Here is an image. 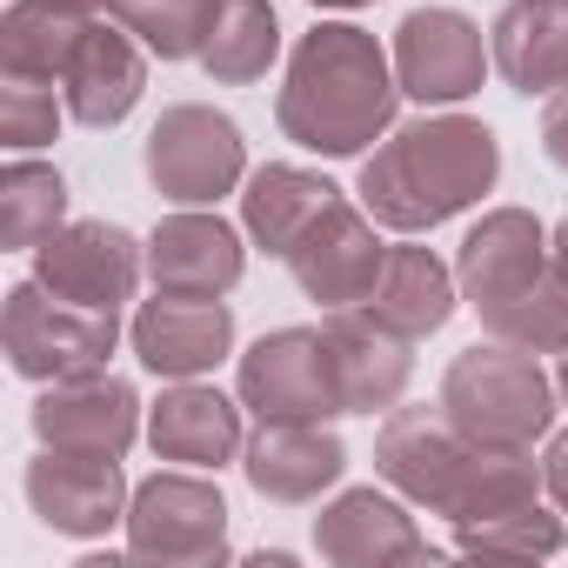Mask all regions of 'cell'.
Listing matches in <instances>:
<instances>
[{
	"label": "cell",
	"mask_w": 568,
	"mask_h": 568,
	"mask_svg": "<svg viewBox=\"0 0 568 568\" xmlns=\"http://www.w3.org/2000/svg\"><path fill=\"white\" fill-rule=\"evenodd\" d=\"M395 101H402V81L388 74L382 41L368 28L322 21L315 34H302L274 114L295 148L348 161L395 128Z\"/></svg>",
	"instance_id": "1"
},
{
	"label": "cell",
	"mask_w": 568,
	"mask_h": 568,
	"mask_svg": "<svg viewBox=\"0 0 568 568\" xmlns=\"http://www.w3.org/2000/svg\"><path fill=\"white\" fill-rule=\"evenodd\" d=\"M501 174V141L468 121V114H428L395 128L368 161H362V201L382 227L422 234L442 227L448 214L475 207Z\"/></svg>",
	"instance_id": "2"
},
{
	"label": "cell",
	"mask_w": 568,
	"mask_h": 568,
	"mask_svg": "<svg viewBox=\"0 0 568 568\" xmlns=\"http://www.w3.org/2000/svg\"><path fill=\"white\" fill-rule=\"evenodd\" d=\"M455 281L495 342H515L528 355L568 348V281L555 274L548 234L528 207L481 214L455 254Z\"/></svg>",
	"instance_id": "3"
},
{
	"label": "cell",
	"mask_w": 568,
	"mask_h": 568,
	"mask_svg": "<svg viewBox=\"0 0 568 568\" xmlns=\"http://www.w3.org/2000/svg\"><path fill=\"white\" fill-rule=\"evenodd\" d=\"M442 408L475 448H535L555 422V382L515 342L462 348L442 382Z\"/></svg>",
	"instance_id": "4"
},
{
	"label": "cell",
	"mask_w": 568,
	"mask_h": 568,
	"mask_svg": "<svg viewBox=\"0 0 568 568\" xmlns=\"http://www.w3.org/2000/svg\"><path fill=\"white\" fill-rule=\"evenodd\" d=\"M114 308H81L61 302L41 281H21L8 295V315H0V342H8L14 375L28 382H74V375H101L114 355Z\"/></svg>",
	"instance_id": "5"
},
{
	"label": "cell",
	"mask_w": 568,
	"mask_h": 568,
	"mask_svg": "<svg viewBox=\"0 0 568 568\" xmlns=\"http://www.w3.org/2000/svg\"><path fill=\"white\" fill-rule=\"evenodd\" d=\"M241 408L254 422H328L348 415L322 328H274L241 355Z\"/></svg>",
	"instance_id": "6"
},
{
	"label": "cell",
	"mask_w": 568,
	"mask_h": 568,
	"mask_svg": "<svg viewBox=\"0 0 568 568\" xmlns=\"http://www.w3.org/2000/svg\"><path fill=\"white\" fill-rule=\"evenodd\" d=\"M247 168V148H241V128L201 101H181L154 121L148 134V181L161 187V201H181V207H207L221 194H234Z\"/></svg>",
	"instance_id": "7"
},
{
	"label": "cell",
	"mask_w": 568,
	"mask_h": 568,
	"mask_svg": "<svg viewBox=\"0 0 568 568\" xmlns=\"http://www.w3.org/2000/svg\"><path fill=\"white\" fill-rule=\"evenodd\" d=\"M128 548L141 561H221L227 501L201 475H154L128 501Z\"/></svg>",
	"instance_id": "8"
},
{
	"label": "cell",
	"mask_w": 568,
	"mask_h": 568,
	"mask_svg": "<svg viewBox=\"0 0 568 568\" xmlns=\"http://www.w3.org/2000/svg\"><path fill=\"white\" fill-rule=\"evenodd\" d=\"M382 261H388V247L375 241V221H368L362 207H348L342 194H335V201L315 214V227L288 247V267H295V281H302V295L322 302L328 315H335V308H362V302L375 295Z\"/></svg>",
	"instance_id": "9"
},
{
	"label": "cell",
	"mask_w": 568,
	"mask_h": 568,
	"mask_svg": "<svg viewBox=\"0 0 568 568\" xmlns=\"http://www.w3.org/2000/svg\"><path fill=\"white\" fill-rule=\"evenodd\" d=\"M488 48H481V28L455 8H415L402 28H395V81L402 94H415L422 108H448V101H468L488 74Z\"/></svg>",
	"instance_id": "10"
},
{
	"label": "cell",
	"mask_w": 568,
	"mask_h": 568,
	"mask_svg": "<svg viewBox=\"0 0 568 568\" xmlns=\"http://www.w3.org/2000/svg\"><path fill=\"white\" fill-rule=\"evenodd\" d=\"M34 281L81 308H121L141 281V247L114 221H68L34 247Z\"/></svg>",
	"instance_id": "11"
},
{
	"label": "cell",
	"mask_w": 568,
	"mask_h": 568,
	"mask_svg": "<svg viewBox=\"0 0 568 568\" xmlns=\"http://www.w3.org/2000/svg\"><path fill=\"white\" fill-rule=\"evenodd\" d=\"M34 435L41 448L61 455H108L121 462L141 435V402L121 375H74V382H48V395L34 402Z\"/></svg>",
	"instance_id": "12"
},
{
	"label": "cell",
	"mask_w": 568,
	"mask_h": 568,
	"mask_svg": "<svg viewBox=\"0 0 568 568\" xmlns=\"http://www.w3.org/2000/svg\"><path fill=\"white\" fill-rule=\"evenodd\" d=\"M475 442L448 422V408H395L375 435V468L422 508H448L462 468H468Z\"/></svg>",
	"instance_id": "13"
},
{
	"label": "cell",
	"mask_w": 568,
	"mask_h": 568,
	"mask_svg": "<svg viewBox=\"0 0 568 568\" xmlns=\"http://www.w3.org/2000/svg\"><path fill=\"white\" fill-rule=\"evenodd\" d=\"M28 501L54 535H108L114 521H128V481L121 462L108 455H61L48 448L41 462H28Z\"/></svg>",
	"instance_id": "14"
},
{
	"label": "cell",
	"mask_w": 568,
	"mask_h": 568,
	"mask_svg": "<svg viewBox=\"0 0 568 568\" xmlns=\"http://www.w3.org/2000/svg\"><path fill=\"white\" fill-rule=\"evenodd\" d=\"M227 348H234V315L221 308V295H168L161 288L134 315V355H141V368H154L168 382L207 375Z\"/></svg>",
	"instance_id": "15"
},
{
	"label": "cell",
	"mask_w": 568,
	"mask_h": 568,
	"mask_svg": "<svg viewBox=\"0 0 568 568\" xmlns=\"http://www.w3.org/2000/svg\"><path fill=\"white\" fill-rule=\"evenodd\" d=\"M328 335V355H335V375H342V402L348 415H375V408H395L408 375H415V355H408V335H395L388 322H375L368 308H335L322 322Z\"/></svg>",
	"instance_id": "16"
},
{
	"label": "cell",
	"mask_w": 568,
	"mask_h": 568,
	"mask_svg": "<svg viewBox=\"0 0 568 568\" xmlns=\"http://www.w3.org/2000/svg\"><path fill=\"white\" fill-rule=\"evenodd\" d=\"M315 548L342 568H395V561H428L422 528L375 488H348L315 515Z\"/></svg>",
	"instance_id": "17"
},
{
	"label": "cell",
	"mask_w": 568,
	"mask_h": 568,
	"mask_svg": "<svg viewBox=\"0 0 568 568\" xmlns=\"http://www.w3.org/2000/svg\"><path fill=\"white\" fill-rule=\"evenodd\" d=\"M241 267V234L221 214H168L148 241V274L168 295H227Z\"/></svg>",
	"instance_id": "18"
},
{
	"label": "cell",
	"mask_w": 568,
	"mask_h": 568,
	"mask_svg": "<svg viewBox=\"0 0 568 568\" xmlns=\"http://www.w3.org/2000/svg\"><path fill=\"white\" fill-rule=\"evenodd\" d=\"M342 468L348 448L322 422H261V435L247 442V481L267 501H315L342 481Z\"/></svg>",
	"instance_id": "19"
},
{
	"label": "cell",
	"mask_w": 568,
	"mask_h": 568,
	"mask_svg": "<svg viewBox=\"0 0 568 568\" xmlns=\"http://www.w3.org/2000/svg\"><path fill=\"white\" fill-rule=\"evenodd\" d=\"M488 54L515 94L568 88V0H508Z\"/></svg>",
	"instance_id": "20"
},
{
	"label": "cell",
	"mask_w": 568,
	"mask_h": 568,
	"mask_svg": "<svg viewBox=\"0 0 568 568\" xmlns=\"http://www.w3.org/2000/svg\"><path fill=\"white\" fill-rule=\"evenodd\" d=\"M61 88H68V114H74L81 128H114V121L134 114L141 88H148V68H141V54H134L128 34L88 21L74 61H68V74H61Z\"/></svg>",
	"instance_id": "21"
},
{
	"label": "cell",
	"mask_w": 568,
	"mask_h": 568,
	"mask_svg": "<svg viewBox=\"0 0 568 568\" xmlns=\"http://www.w3.org/2000/svg\"><path fill=\"white\" fill-rule=\"evenodd\" d=\"M148 442L161 462H187V468H221L241 448V408L221 388H168L148 415Z\"/></svg>",
	"instance_id": "22"
},
{
	"label": "cell",
	"mask_w": 568,
	"mask_h": 568,
	"mask_svg": "<svg viewBox=\"0 0 568 568\" xmlns=\"http://www.w3.org/2000/svg\"><path fill=\"white\" fill-rule=\"evenodd\" d=\"M362 308L375 322H388L395 335L422 342V335H435L455 315V274L435 261V247H388L382 281H375V295Z\"/></svg>",
	"instance_id": "23"
},
{
	"label": "cell",
	"mask_w": 568,
	"mask_h": 568,
	"mask_svg": "<svg viewBox=\"0 0 568 568\" xmlns=\"http://www.w3.org/2000/svg\"><path fill=\"white\" fill-rule=\"evenodd\" d=\"M335 201V187L308 168H288V161H267L261 174H247V194H241V221L254 234V247L281 254L288 261V247L315 227V214Z\"/></svg>",
	"instance_id": "24"
},
{
	"label": "cell",
	"mask_w": 568,
	"mask_h": 568,
	"mask_svg": "<svg viewBox=\"0 0 568 568\" xmlns=\"http://www.w3.org/2000/svg\"><path fill=\"white\" fill-rule=\"evenodd\" d=\"M88 34V14L68 0H14L8 21H0V68L8 81H61L74 48Z\"/></svg>",
	"instance_id": "25"
},
{
	"label": "cell",
	"mask_w": 568,
	"mask_h": 568,
	"mask_svg": "<svg viewBox=\"0 0 568 568\" xmlns=\"http://www.w3.org/2000/svg\"><path fill=\"white\" fill-rule=\"evenodd\" d=\"M281 54V21L267 0H214V28H207V48H201V68L221 81V88H247L274 68Z\"/></svg>",
	"instance_id": "26"
},
{
	"label": "cell",
	"mask_w": 568,
	"mask_h": 568,
	"mask_svg": "<svg viewBox=\"0 0 568 568\" xmlns=\"http://www.w3.org/2000/svg\"><path fill=\"white\" fill-rule=\"evenodd\" d=\"M541 488V468L528 462V448H475L455 495H448V521H488V515H508V508H528Z\"/></svg>",
	"instance_id": "27"
},
{
	"label": "cell",
	"mask_w": 568,
	"mask_h": 568,
	"mask_svg": "<svg viewBox=\"0 0 568 568\" xmlns=\"http://www.w3.org/2000/svg\"><path fill=\"white\" fill-rule=\"evenodd\" d=\"M54 227H68V181L41 161H14L0 174V241L41 247Z\"/></svg>",
	"instance_id": "28"
},
{
	"label": "cell",
	"mask_w": 568,
	"mask_h": 568,
	"mask_svg": "<svg viewBox=\"0 0 568 568\" xmlns=\"http://www.w3.org/2000/svg\"><path fill=\"white\" fill-rule=\"evenodd\" d=\"M114 21L161 61H187L207 48L214 0H114Z\"/></svg>",
	"instance_id": "29"
},
{
	"label": "cell",
	"mask_w": 568,
	"mask_h": 568,
	"mask_svg": "<svg viewBox=\"0 0 568 568\" xmlns=\"http://www.w3.org/2000/svg\"><path fill=\"white\" fill-rule=\"evenodd\" d=\"M462 555H495V561H541V555H561V515L548 508H508V515H488V521H462L455 528Z\"/></svg>",
	"instance_id": "30"
},
{
	"label": "cell",
	"mask_w": 568,
	"mask_h": 568,
	"mask_svg": "<svg viewBox=\"0 0 568 568\" xmlns=\"http://www.w3.org/2000/svg\"><path fill=\"white\" fill-rule=\"evenodd\" d=\"M54 128H61V108H54V94L41 81H8L0 88V141H8L14 154L48 148Z\"/></svg>",
	"instance_id": "31"
},
{
	"label": "cell",
	"mask_w": 568,
	"mask_h": 568,
	"mask_svg": "<svg viewBox=\"0 0 568 568\" xmlns=\"http://www.w3.org/2000/svg\"><path fill=\"white\" fill-rule=\"evenodd\" d=\"M541 148H548L555 168H568V94L548 101V114H541Z\"/></svg>",
	"instance_id": "32"
},
{
	"label": "cell",
	"mask_w": 568,
	"mask_h": 568,
	"mask_svg": "<svg viewBox=\"0 0 568 568\" xmlns=\"http://www.w3.org/2000/svg\"><path fill=\"white\" fill-rule=\"evenodd\" d=\"M541 488L555 495V508L568 515V428L548 442V462H541Z\"/></svg>",
	"instance_id": "33"
},
{
	"label": "cell",
	"mask_w": 568,
	"mask_h": 568,
	"mask_svg": "<svg viewBox=\"0 0 568 568\" xmlns=\"http://www.w3.org/2000/svg\"><path fill=\"white\" fill-rule=\"evenodd\" d=\"M548 254H555V274H561V281H568V221H561V227H555V241H548Z\"/></svg>",
	"instance_id": "34"
},
{
	"label": "cell",
	"mask_w": 568,
	"mask_h": 568,
	"mask_svg": "<svg viewBox=\"0 0 568 568\" xmlns=\"http://www.w3.org/2000/svg\"><path fill=\"white\" fill-rule=\"evenodd\" d=\"M555 395L568 402V348H561V368H555Z\"/></svg>",
	"instance_id": "35"
},
{
	"label": "cell",
	"mask_w": 568,
	"mask_h": 568,
	"mask_svg": "<svg viewBox=\"0 0 568 568\" xmlns=\"http://www.w3.org/2000/svg\"><path fill=\"white\" fill-rule=\"evenodd\" d=\"M68 8H81V14H101V8H114V0H68Z\"/></svg>",
	"instance_id": "36"
},
{
	"label": "cell",
	"mask_w": 568,
	"mask_h": 568,
	"mask_svg": "<svg viewBox=\"0 0 568 568\" xmlns=\"http://www.w3.org/2000/svg\"><path fill=\"white\" fill-rule=\"evenodd\" d=\"M315 8H368V0H315Z\"/></svg>",
	"instance_id": "37"
}]
</instances>
